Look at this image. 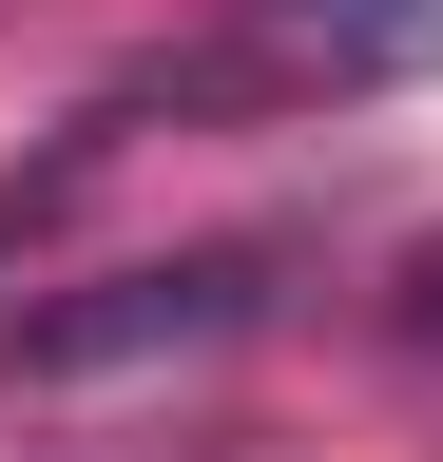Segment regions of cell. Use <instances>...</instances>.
<instances>
[{
	"label": "cell",
	"instance_id": "cell-1",
	"mask_svg": "<svg viewBox=\"0 0 443 462\" xmlns=\"http://www.w3.org/2000/svg\"><path fill=\"white\" fill-rule=\"evenodd\" d=\"M443 78V0H212L193 39H154L116 97H97V135H154V116H347V97H405Z\"/></svg>",
	"mask_w": 443,
	"mask_h": 462
},
{
	"label": "cell",
	"instance_id": "cell-2",
	"mask_svg": "<svg viewBox=\"0 0 443 462\" xmlns=\"http://www.w3.org/2000/svg\"><path fill=\"white\" fill-rule=\"evenodd\" d=\"M270 309V251H193V270H116V289H78V309H20L0 346H20L39 385H78V366H154V346H212V328H251Z\"/></svg>",
	"mask_w": 443,
	"mask_h": 462
},
{
	"label": "cell",
	"instance_id": "cell-3",
	"mask_svg": "<svg viewBox=\"0 0 443 462\" xmlns=\"http://www.w3.org/2000/svg\"><path fill=\"white\" fill-rule=\"evenodd\" d=\"M385 346H405V366H443V251H424L405 289H385Z\"/></svg>",
	"mask_w": 443,
	"mask_h": 462
}]
</instances>
